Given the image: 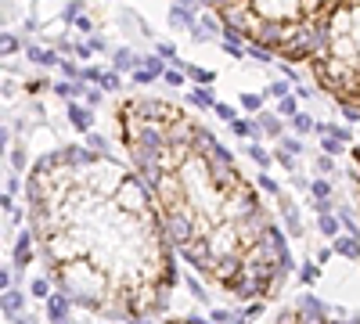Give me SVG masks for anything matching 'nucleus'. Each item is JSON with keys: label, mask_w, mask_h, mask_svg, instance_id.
Wrapping results in <instances>:
<instances>
[{"label": "nucleus", "mask_w": 360, "mask_h": 324, "mask_svg": "<svg viewBox=\"0 0 360 324\" xmlns=\"http://www.w3.org/2000/svg\"><path fill=\"white\" fill-rule=\"evenodd\" d=\"M29 231L62 296L108 320H152L176 288L173 242L134 162L58 148L25 176Z\"/></svg>", "instance_id": "obj_1"}, {"label": "nucleus", "mask_w": 360, "mask_h": 324, "mask_svg": "<svg viewBox=\"0 0 360 324\" xmlns=\"http://www.w3.org/2000/svg\"><path fill=\"white\" fill-rule=\"evenodd\" d=\"M115 130L176 256L238 303L278 299L292 274L285 234L224 144L166 98H123Z\"/></svg>", "instance_id": "obj_2"}, {"label": "nucleus", "mask_w": 360, "mask_h": 324, "mask_svg": "<svg viewBox=\"0 0 360 324\" xmlns=\"http://www.w3.org/2000/svg\"><path fill=\"white\" fill-rule=\"evenodd\" d=\"M227 33L249 47L307 65V58L321 37V29L339 0H202Z\"/></svg>", "instance_id": "obj_3"}, {"label": "nucleus", "mask_w": 360, "mask_h": 324, "mask_svg": "<svg viewBox=\"0 0 360 324\" xmlns=\"http://www.w3.org/2000/svg\"><path fill=\"white\" fill-rule=\"evenodd\" d=\"M307 69L324 94L360 112V0H339L332 8Z\"/></svg>", "instance_id": "obj_4"}, {"label": "nucleus", "mask_w": 360, "mask_h": 324, "mask_svg": "<svg viewBox=\"0 0 360 324\" xmlns=\"http://www.w3.org/2000/svg\"><path fill=\"white\" fill-rule=\"evenodd\" d=\"M274 324H353V320H342V317L324 313L317 303H303V306H285Z\"/></svg>", "instance_id": "obj_5"}, {"label": "nucleus", "mask_w": 360, "mask_h": 324, "mask_svg": "<svg viewBox=\"0 0 360 324\" xmlns=\"http://www.w3.org/2000/svg\"><path fill=\"white\" fill-rule=\"evenodd\" d=\"M349 176H353V191H356V202H360V144L349 152Z\"/></svg>", "instance_id": "obj_6"}, {"label": "nucleus", "mask_w": 360, "mask_h": 324, "mask_svg": "<svg viewBox=\"0 0 360 324\" xmlns=\"http://www.w3.org/2000/svg\"><path fill=\"white\" fill-rule=\"evenodd\" d=\"M162 324H209V320H198V317H169Z\"/></svg>", "instance_id": "obj_7"}]
</instances>
